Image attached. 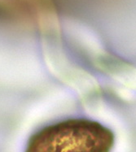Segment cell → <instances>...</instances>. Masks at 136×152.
I'll list each match as a JSON object with an SVG mask.
<instances>
[{
    "mask_svg": "<svg viewBox=\"0 0 136 152\" xmlns=\"http://www.w3.org/2000/svg\"><path fill=\"white\" fill-rule=\"evenodd\" d=\"M114 144V133L100 122L73 118L36 132L25 152H111Z\"/></svg>",
    "mask_w": 136,
    "mask_h": 152,
    "instance_id": "1",
    "label": "cell"
},
{
    "mask_svg": "<svg viewBox=\"0 0 136 152\" xmlns=\"http://www.w3.org/2000/svg\"><path fill=\"white\" fill-rule=\"evenodd\" d=\"M53 0H0L3 14L21 21H40L52 14Z\"/></svg>",
    "mask_w": 136,
    "mask_h": 152,
    "instance_id": "2",
    "label": "cell"
}]
</instances>
